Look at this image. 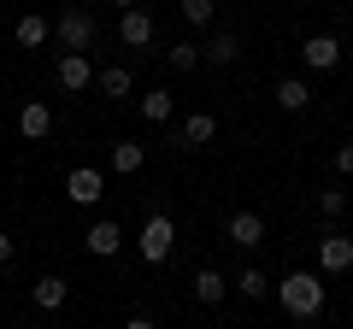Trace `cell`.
Masks as SVG:
<instances>
[{
    "label": "cell",
    "instance_id": "1",
    "mask_svg": "<svg viewBox=\"0 0 353 329\" xmlns=\"http://www.w3.org/2000/svg\"><path fill=\"white\" fill-rule=\"evenodd\" d=\"M271 294H277V306L289 317H318L324 312V277L318 270H289L283 282H271Z\"/></svg>",
    "mask_w": 353,
    "mask_h": 329
},
{
    "label": "cell",
    "instance_id": "2",
    "mask_svg": "<svg viewBox=\"0 0 353 329\" xmlns=\"http://www.w3.org/2000/svg\"><path fill=\"white\" fill-rule=\"evenodd\" d=\"M171 247H176V224L165 212H153L148 224H141V235H136V253L148 259V265H165L171 259Z\"/></svg>",
    "mask_w": 353,
    "mask_h": 329
},
{
    "label": "cell",
    "instance_id": "3",
    "mask_svg": "<svg viewBox=\"0 0 353 329\" xmlns=\"http://www.w3.org/2000/svg\"><path fill=\"white\" fill-rule=\"evenodd\" d=\"M53 41H59L65 53H88V47H94V12H83V6L59 12V24H53Z\"/></svg>",
    "mask_w": 353,
    "mask_h": 329
},
{
    "label": "cell",
    "instance_id": "4",
    "mask_svg": "<svg viewBox=\"0 0 353 329\" xmlns=\"http://www.w3.org/2000/svg\"><path fill=\"white\" fill-rule=\"evenodd\" d=\"M301 59L312 65V71H336V65H341V36H330V30L306 36V41H301Z\"/></svg>",
    "mask_w": 353,
    "mask_h": 329
},
{
    "label": "cell",
    "instance_id": "5",
    "mask_svg": "<svg viewBox=\"0 0 353 329\" xmlns=\"http://www.w3.org/2000/svg\"><path fill=\"white\" fill-rule=\"evenodd\" d=\"M53 83H59L65 94H83L88 83H94V65H88V53H59V71H53Z\"/></svg>",
    "mask_w": 353,
    "mask_h": 329
},
{
    "label": "cell",
    "instance_id": "6",
    "mask_svg": "<svg viewBox=\"0 0 353 329\" xmlns=\"http://www.w3.org/2000/svg\"><path fill=\"white\" fill-rule=\"evenodd\" d=\"M318 270H324V277L353 270V235H324L318 241Z\"/></svg>",
    "mask_w": 353,
    "mask_h": 329
},
{
    "label": "cell",
    "instance_id": "7",
    "mask_svg": "<svg viewBox=\"0 0 353 329\" xmlns=\"http://www.w3.org/2000/svg\"><path fill=\"white\" fill-rule=\"evenodd\" d=\"M65 194H71L77 206H94V200H101V194H106V177H101V171H94V164H77L71 177H65Z\"/></svg>",
    "mask_w": 353,
    "mask_h": 329
},
{
    "label": "cell",
    "instance_id": "8",
    "mask_svg": "<svg viewBox=\"0 0 353 329\" xmlns=\"http://www.w3.org/2000/svg\"><path fill=\"white\" fill-rule=\"evenodd\" d=\"M224 241H236L241 253H253V247L265 241V217H259V212H236V217L224 224Z\"/></svg>",
    "mask_w": 353,
    "mask_h": 329
},
{
    "label": "cell",
    "instance_id": "9",
    "mask_svg": "<svg viewBox=\"0 0 353 329\" xmlns=\"http://www.w3.org/2000/svg\"><path fill=\"white\" fill-rule=\"evenodd\" d=\"M83 247H88V253H94V259H112L118 247H124V229H118L112 217H101V224H94V229H88V235H83Z\"/></svg>",
    "mask_w": 353,
    "mask_h": 329
},
{
    "label": "cell",
    "instance_id": "10",
    "mask_svg": "<svg viewBox=\"0 0 353 329\" xmlns=\"http://www.w3.org/2000/svg\"><path fill=\"white\" fill-rule=\"evenodd\" d=\"M18 136H24V141H48L53 136V112L41 100H30L24 112H18Z\"/></svg>",
    "mask_w": 353,
    "mask_h": 329
},
{
    "label": "cell",
    "instance_id": "11",
    "mask_svg": "<svg viewBox=\"0 0 353 329\" xmlns=\"http://www.w3.org/2000/svg\"><path fill=\"white\" fill-rule=\"evenodd\" d=\"M212 136H218V118H212V112H194V118L176 124V141H183V147H206Z\"/></svg>",
    "mask_w": 353,
    "mask_h": 329
},
{
    "label": "cell",
    "instance_id": "12",
    "mask_svg": "<svg viewBox=\"0 0 353 329\" xmlns=\"http://www.w3.org/2000/svg\"><path fill=\"white\" fill-rule=\"evenodd\" d=\"M30 300H36L41 312H59V306L71 300V282H65V277H41L36 288H30Z\"/></svg>",
    "mask_w": 353,
    "mask_h": 329
},
{
    "label": "cell",
    "instance_id": "13",
    "mask_svg": "<svg viewBox=\"0 0 353 329\" xmlns=\"http://www.w3.org/2000/svg\"><path fill=\"white\" fill-rule=\"evenodd\" d=\"M118 36H124V47H148V41H153V18L141 12V6H130L124 24H118Z\"/></svg>",
    "mask_w": 353,
    "mask_h": 329
},
{
    "label": "cell",
    "instance_id": "14",
    "mask_svg": "<svg viewBox=\"0 0 353 329\" xmlns=\"http://www.w3.org/2000/svg\"><path fill=\"white\" fill-rule=\"evenodd\" d=\"M201 59H212V65H236V59H241V36H236V30H218V36L201 47Z\"/></svg>",
    "mask_w": 353,
    "mask_h": 329
},
{
    "label": "cell",
    "instance_id": "15",
    "mask_svg": "<svg viewBox=\"0 0 353 329\" xmlns=\"http://www.w3.org/2000/svg\"><path fill=\"white\" fill-rule=\"evenodd\" d=\"M224 294H230V277H224V270H194V300H201V306H218Z\"/></svg>",
    "mask_w": 353,
    "mask_h": 329
},
{
    "label": "cell",
    "instance_id": "16",
    "mask_svg": "<svg viewBox=\"0 0 353 329\" xmlns=\"http://www.w3.org/2000/svg\"><path fill=\"white\" fill-rule=\"evenodd\" d=\"M277 106L283 112H306V106H312V89H306L301 76H283L277 83Z\"/></svg>",
    "mask_w": 353,
    "mask_h": 329
},
{
    "label": "cell",
    "instance_id": "17",
    "mask_svg": "<svg viewBox=\"0 0 353 329\" xmlns=\"http://www.w3.org/2000/svg\"><path fill=\"white\" fill-rule=\"evenodd\" d=\"M12 36H18V47H41V41L53 36V24H48L41 12H24V18H18V30H12Z\"/></svg>",
    "mask_w": 353,
    "mask_h": 329
},
{
    "label": "cell",
    "instance_id": "18",
    "mask_svg": "<svg viewBox=\"0 0 353 329\" xmlns=\"http://www.w3.org/2000/svg\"><path fill=\"white\" fill-rule=\"evenodd\" d=\"M94 83H101V94H106V100H124V94L136 89L124 65H106V71H94Z\"/></svg>",
    "mask_w": 353,
    "mask_h": 329
},
{
    "label": "cell",
    "instance_id": "19",
    "mask_svg": "<svg viewBox=\"0 0 353 329\" xmlns=\"http://www.w3.org/2000/svg\"><path fill=\"white\" fill-rule=\"evenodd\" d=\"M171 112H176V100L165 89H153V94H141V118L148 124H171Z\"/></svg>",
    "mask_w": 353,
    "mask_h": 329
},
{
    "label": "cell",
    "instance_id": "20",
    "mask_svg": "<svg viewBox=\"0 0 353 329\" xmlns=\"http://www.w3.org/2000/svg\"><path fill=\"white\" fill-rule=\"evenodd\" d=\"M141 159H148V153H141V141H118V147H112V171H118V177L141 171Z\"/></svg>",
    "mask_w": 353,
    "mask_h": 329
},
{
    "label": "cell",
    "instance_id": "21",
    "mask_svg": "<svg viewBox=\"0 0 353 329\" xmlns=\"http://www.w3.org/2000/svg\"><path fill=\"white\" fill-rule=\"evenodd\" d=\"M230 288H241V294H248V300H265V294H271V277H265V270H241V277H230Z\"/></svg>",
    "mask_w": 353,
    "mask_h": 329
},
{
    "label": "cell",
    "instance_id": "22",
    "mask_svg": "<svg viewBox=\"0 0 353 329\" xmlns=\"http://www.w3.org/2000/svg\"><path fill=\"white\" fill-rule=\"evenodd\" d=\"M194 65H201V47H194V41H176L171 47V71H194Z\"/></svg>",
    "mask_w": 353,
    "mask_h": 329
},
{
    "label": "cell",
    "instance_id": "23",
    "mask_svg": "<svg viewBox=\"0 0 353 329\" xmlns=\"http://www.w3.org/2000/svg\"><path fill=\"white\" fill-rule=\"evenodd\" d=\"M318 212H324V217H341V212H347V189H324V194H318Z\"/></svg>",
    "mask_w": 353,
    "mask_h": 329
},
{
    "label": "cell",
    "instance_id": "24",
    "mask_svg": "<svg viewBox=\"0 0 353 329\" xmlns=\"http://www.w3.org/2000/svg\"><path fill=\"white\" fill-rule=\"evenodd\" d=\"M183 18H189L194 30H201V24H212V0H183Z\"/></svg>",
    "mask_w": 353,
    "mask_h": 329
},
{
    "label": "cell",
    "instance_id": "25",
    "mask_svg": "<svg viewBox=\"0 0 353 329\" xmlns=\"http://www.w3.org/2000/svg\"><path fill=\"white\" fill-rule=\"evenodd\" d=\"M336 171H341V177H353V141H341V147H336Z\"/></svg>",
    "mask_w": 353,
    "mask_h": 329
},
{
    "label": "cell",
    "instance_id": "26",
    "mask_svg": "<svg viewBox=\"0 0 353 329\" xmlns=\"http://www.w3.org/2000/svg\"><path fill=\"white\" fill-rule=\"evenodd\" d=\"M0 265H12V235L0 229Z\"/></svg>",
    "mask_w": 353,
    "mask_h": 329
},
{
    "label": "cell",
    "instance_id": "27",
    "mask_svg": "<svg viewBox=\"0 0 353 329\" xmlns=\"http://www.w3.org/2000/svg\"><path fill=\"white\" fill-rule=\"evenodd\" d=\"M124 329H153V317H130V323Z\"/></svg>",
    "mask_w": 353,
    "mask_h": 329
},
{
    "label": "cell",
    "instance_id": "28",
    "mask_svg": "<svg viewBox=\"0 0 353 329\" xmlns=\"http://www.w3.org/2000/svg\"><path fill=\"white\" fill-rule=\"evenodd\" d=\"M112 6H118V12H130V6H141V0H112Z\"/></svg>",
    "mask_w": 353,
    "mask_h": 329
}]
</instances>
